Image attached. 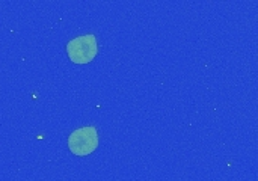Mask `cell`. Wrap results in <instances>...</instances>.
<instances>
[{
  "label": "cell",
  "mask_w": 258,
  "mask_h": 181,
  "mask_svg": "<svg viewBox=\"0 0 258 181\" xmlns=\"http://www.w3.org/2000/svg\"><path fill=\"white\" fill-rule=\"evenodd\" d=\"M67 54L71 62L79 65H85L94 61L98 54V44L95 35L89 33L71 39L67 44Z\"/></svg>",
  "instance_id": "1"
},
{
  "label": "cell",
  "mask_w": 258,
  "mask_h": 181,
  "mask_svg": "<svg viewBox=\"0 0 258 181\" xmlns=\"http://www.w3.org/2000/svg\"><path fill=\"white\" fill-rule=\"evenodd\" d=\"M98 147V132L92 126L80 127L68 136V148L74 156H89Z\"/></svg>",
  "instance_id": "2"
}]
</instances>
